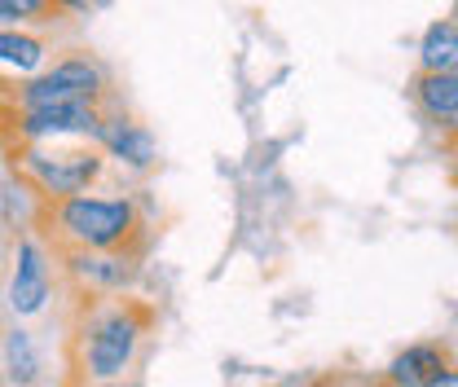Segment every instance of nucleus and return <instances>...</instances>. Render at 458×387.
<instances>
[{"label":"nucleus","mask_w":458,"mask_h":387,"mask_svg":"<svg viewBox=\"0 0 458 387\" xmlns=\"http://www.w3.org/2000/svg\"><path fill=\"white\" fill-rule=\"evenodd\" d=\"M111 97L114 84L106 62H98L84 49L54 57L31 80L0 84V102H9V106H62V102H111Z\"/></svg>","instance_id":"4"},{"label":"nucleus","mask_w":458,"mask_h":387,"mask_svg":"<svg viewBox=\"0 0 458 387\" xmlns=\"http://www.w3.org/2000/svg\"><path fill=\"white\" fill-rule=\"evenodd\" d=\"M9 167H13V181L36 203H57V198L98 189L111 172V159L93 141H45V146H13Z\"/></svg>","instance_id":"3"},{"label":"nucleus","mask_w":458,"mask_h":387,"mask_svg":"<svg viewBox=\"0 0 458 387\" xmlns=\"http://www.w3.org/2000/svg\"><path fill=\"white\" fill-rule=\"evenodd\" d=\"M410 106L419 111V119L437 132V137H454L458 132V75H428L414 71L405 84Z\"/></svg>","instance_id":"9"},{"label":"nucleus","mask_w":458,"mask_h":387,"mask_svg":"<svg viewBox=\"0 0 458 387\" xmlns=\"http://www.w3.org/2000/svg\"><path fill=\"white\" fill-rule=\"evenodd\" d=\"M370 387H388V383H379V379H375V383H370Z\"/></svg>","instance_id":"22"},{"label":"nucleus","mask_w":458,"mask_h":387,"mask_svg":"<svg viewBox=\"0 0 458 387\" xmlns=\"http://www.w3.org/2000/svg\"><path fill=\"white\" fill-rule=\"evenodd\" d=\"M36 224L54 238L57 251H132L146 238V221L132 194H71L57 203H36Z\"/></svg>","instance_id":"1"},{"label":"nucleus","mask_w":458,"mask_h":387,"mask_svg":"<svg viewBox=\"0 0 458 387\" xmlns=\"http://www.w3.org/2000/svg\"><path fill=\"white\" fill-rule=\"evenodd\" d=\"M414 71L458 75V22L454 18H437V22L423 27L419 49H414Z\"/></svg>","instance_id":"12"},{"label":"nucleus","mask_w":458,"mask_h":387,"mask_svg":"<svg viewBox=\"0 0 458 387\" xmlns=\"http://www.w3.org/2000/svg\"><path fill=\"white\" fill-rule=\"evenodd\" d=\"M66 13L49 0H0V27H31V31H49Z\"/></svg>","instance_id":"14"},{"label":"nucleus","mask_w":458,"mask_h":387,"mask_svg":"<svg viewBox=\"0 0 458 387\" xmlns=\"http://www.w3.org/2000/svg\"><path fill=\"white\" fill-rule=\"evenodd\" d=\"M0 370H4L9 387L40 383L45 361H40V348H36L31 331H22V326H9V331H4V339H0Z\"/></svg>","instance_id":"13"},{"label":"nucleus","mask_w":458,"mask_h":387,"mask_svg":"<svg viewBox=\"0 0 458 387\" xmlns=\"http://www.w3.org/2000/svg\"><path fill=\"white\" fill-rule=\"evenodd\" d=\"M49 4H57L62 13H93V9H102L111 0H49Z\"/></svg>","instance_id":"15"},{"label":"nucleus","mask_w":458,"mask_h":387,"mask_svg":"<svg viewBox=\"0 0 458 387\" xmlns=\"http://www.w3.org/2000/svg\"><path fill=\"white\" fill-rule=\"evenodd\" d=\"M450 370V343L441 339H414L379 370V383L388 387H432Z\"/></svg>","instance_id":"10"},{"label":"nucleus","mask_w":458,"mask_h":387,"mask_svg":"<svg viewBox=\"0 0 458 387\" xmlns=\"http://www.w3.org/2000/svg\"><path fill=\"white\" fill-rule=\"evenodd\" d=\"M432 387H458V370L454 366H450V370H445V374H441V379H437V383Z\"/></svg>","instance_id":"17"},{"label":"nucleus","mask_w":458,"mask_h":387,"mask_svg":"<svg viewBox=\"0 0 458 387\" xmlns=\"http://www.w3.org/2000/svg\"><path fill=\"white\" fill-rule=\"evenodd\" d=\"M54 57V45L45 31L31 27H0V71L13 80H31L36 71H45Z\"/></svg>","instance_id":"11"},{"label":"nucleus","mask_w":458,"mask_h":387,"mask_svg":"<svg viewBox=\"0 0 458 387\" xmlns=\"http://www.w3.org/2000/svg\"><path fill=\"white\" fill-rule=\"evenodd\" d=\"M49 295H54V260H49L45 242L27 233L13 247V273H9L4 299L18 317H36L49 308Z\"/></svg>","instance_id":"6"},{"label":"nucleus","mask_w":458,"mask_h":387,"mask_svg":"<svg viewBox=\"0 0 458 387\" xmlns=\"http://www.w3.org/2000/svg\"><path fill=\"white\" fill-rule=\"evenodd\" d=\"M441 159L454 167V176H458V132L454 137H441Z\"/></svg>","instance_id":"16"},{"label":"nucleus","mask_w":458,"mask_h":387,"mask_svg":"<svg viewBox=\"0 0 458 387\" xmlns=\"http://www.w3.org/2000/svg\"><path fill=\"white\" fill-rule=\"evenodd\" d=\"M66 277L89 295H123L137 282L132 251H57Z\"/></svg>","instance_id":"8"},{"label":"nucleus","mask_w":458,"mask_h":387,"mask_svg":"<svg viewBox=\"0 0 458 387\" xmlns=\"http://www.w3.org/2000/svg\"><path fill=\"white\" fill-rule=\"evenodd\" d=\"M106 102H62V106H9L0 102V141L13 146H45V141H93L102 132Z\"/></svg>","instance_id":"5"},{"label":"nucleus","mask_w":458,"mask_h":387,"mask_svg":"<svg viewBox=\"0 0 458 387\" xmlns=\"http://www.w3.org/2000/svg\"><path fill=\"white\" fill-rule=\"evenodd\" d=\"M150 331H155V308L141 299L93 304L71 339V366H75L80 387L119 383L132 370Z\"/></svg>","instance_id":"2"},{"label":"nucleus","mask_w":458,"mask_h":387,"mask_svg":"<svg viewBox=\"0 0 458 387\" xmlns=\"http://www.w3.org/2000/svg\"><path fill=\"white\" fill-rule=\"evenodd\" d=\"M450 18H454V22H458V0H454V9H450Z\"/></svg>","instance_id":"21"},{"label":"nucleus","mask_w":458,"mask_h":387,"mask_svg":"<svg viewBox=\"0 0 458 387\" xmlns=\"http://www.w3.org/2000/svg\"><path fill=\"white\" fill-rule=\"evenodd\" d=\"M304 387H344L335 374H327V379H313V383H304Z\"/></svg>","instance_id":"18"},{"label":"nucleus","mask_w":458,"mask_h":387,"mask_svg":"<svg viewBox=\"0 0 458 387\" xmlns=\"http://www.w3.org/2000/svg\"><path fill=\"white\" fill-rule=\"evenodd\" d=\"M450 366L458 370V343H450Z\"/></svg>","instance_id":"20"},{"label":"nucleus","mask_w":458,"mask_h":387,"mask_svg":"<svg viewBox=\"0 0 458 387\" xmlns=\"http://www.w3.org/2000/svg\"><path fill=\"white\" fill-rule=\"evenodd\" d=\"M98 146H102L106 159L119 164L123 172H150V167H159V141H155V132L132 111H123L119 97L106 102V119H102Z\"/></svg>","instance_id":"7"},{"label":"nucleus","mask_w":458,"mask_h":387,"mask_svg":"<svg viewBox=\"0 0 458 387\" xmlns=\"http://www.w3.org/2000/svg\"><path fill=\"white\" fill-rule=\"evenodd\" d=\"M98 387H146V383H128V379H119V383H98Z\"/></svg>","instance_id":"19"}]
</instances>
